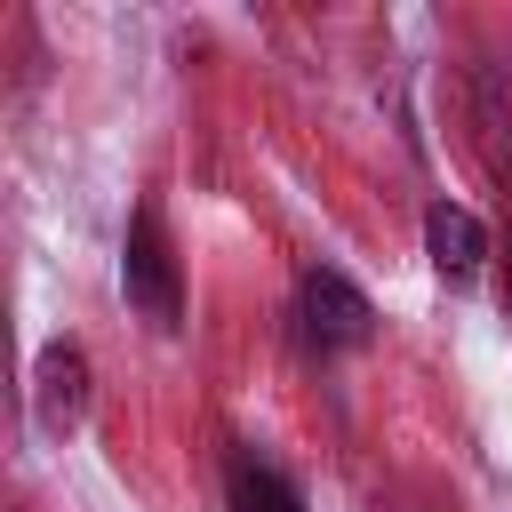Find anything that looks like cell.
I'll list each match as a JSON object with an SVG mask.
<instances>
[{
    "mask_svg": "<svg viewBox=\"0 0 512 512\" xmlns=\"http://www.w3.org/2000/svg\"><path fill=\"white\" fill-rule=\"evenodd\" d=\"M120 288H128V304H136V312H144L160 336L184 320V280H176V248H168V224H160V208H136V216H128Z\"/></svg>",
    "mask_w": 512,
    "mask_h": 512,
    "instance_id": "1",
    "label": "cell"
},
{
    "mask_svg": "<svg viewBox=\"0 0 512 512\" xmlns=\"http://www.w3.org/2000/svg\"><path fill=\"white\" fill-rule=\"evenodd\" d=\"M296 312H304V344H320V352H352V344H368V336H376L368 296H360L344 272H328V264H312V272H304Z\"/></svg>",
    "mask_w": 512,
    "mask_h": 512,
    "instance_id": "2",
    "label": "cell"
},
{
    "mask_svg": "<svg viewBox=\"0 0 512 512\" xmlns=\"http://www.w3.org/2000/svg\"><path fill=\"white\" fill-rule=\"evenodd\" d=\"M32 416H40V432H80V416H88V352L80 344H48L40 352V368H32Z\"/></svg>",
    "mask_w": 512,
    "mask_h": 512,
    "instance_id": "3",
    "label": "cell"
},
{
    "mask_svg": "<svg viewBox=\"0 0 512 512\" xmlns=\"http://www.w3.org/2000/svg\"><path fill=\"white\" fill-rule=\"evenodd\" d=\"M424 256H432V272H440L448 288L480 280V264H488V232H480V216L456 208V200H432V208H424Z\"/></svg>",
    "mask_w": 512,
    "mask_h": 512,
    "instance_id": "4",
    "label": "cell"
},
{
    "mask_svg": "<svg viewBox=\"0 0 512 512\" xmlns=\"http://www.w3.org/2000/svg\"><path fill=\"white\" fill-rule=\"evenodd\" d=\"M472 144H480L488 176L512 192V96L496 72H472Z\"/></svg>",
    "mask_w": 512,
    "mask_h": 512,
    "instance_id": "5",
    "label": "cell"
},
{
    "mask_svg": "<svg viewBox=\"0 0 512 512\" xmlns=\"http://www.w3.org/2000/svg\"><path fill=\"white\" fill-rule=\"evenodd\" d=\"M224 512H304V496H296L272 464L240 456V464H232V496H224Z\"/></svg>",
    "mask_w": 512,
    "mask_h": 512,
    "instance_id": "6",
    "label": "cell"
},
{
    "mask_svg": "<svg viewBox=\"0 0 512 512\" xmlns=\"http://www.w3.org/2000/svg\"><path fill=\"white\" fill-rule=\"evenodd\" d=\"M504 312H512V232H504Z\"/></svg>",
    "mask_w": 512,
    "mask_h": 512,
    "instance_id": "7",
    "label": "cell"
}]
</instances>
